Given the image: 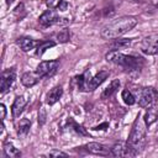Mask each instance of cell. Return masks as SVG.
<instances>
[{"label":"cell","mask_w":158,"mask_h":158,"mask_svg":"<svg viewBox=\"0 0 158 158\" xmlns=\"http://www.w3.org/2000/svg\"><path fill=\"white\" fill-rule=\"evenodd\" d=\"M16 43H17V46H19L23 52H28V51H31V49H33V48H37V46H38L40 42L32 40L31 37H20V38L16 41Z\"/></svg>","instance_id":"obj_12"},{"label":"cell","mask_w":158,"mask_h":158,"mask_svg":"<svg viewBox=\"0 0 158 158\" xmlns=\"http://www.w3.org/2000/svg\"><path fill=\"white\" fill-rule=\"evenodd\" d=\"M158 101V91L152 88V86H147V88H142L139 90L138 94V105L143 109H152L154 107V105Z\"/></svg>","instance_id":"obj_5"},{"label":"cell","mask_w":158,"mask_h":158,"mask_svg":"<svg viewBox=\"0 0 158 158\" xmlns=\"http://www.w3.org/2000/svg\"><path fill=\"white\" fill-rule=\"evenodd\" d=\"M48 156H49V157H67L68 154L64 153V152H62V151H56V149H53V151H51V152L48 153Z\"/></svg>","instance_id":"obj_26"},{"label":"cell","mask_w":158,"mask_h":158,"mask_svg":"<svg viewBox=\"0 0 158 158\" xmlns=\"http://www.w3.org/2000/svg\"><path fill=\"white\" fill-rule=\"evenodd\" d=\"M107 77H109V72L106 70H100L94 77L90 75V70H86L84 74L77 77L78 88L83 91H93L99 85H101Z\"/></svg>","instance_id":"obj_4"},{"label":"cell","mask_w":158,"mask_h":158,"mask_svg":"<svg viewBox=\"0 0 158 158\" xmlns=\"http://www.w3.org/2000/svg\"><path fill=\"white\" fill-rule=\"evenodd\" d=\"M46 4L48 6V9H53V10L54 9H58L60 11H65L67 10V6H68V4L64 0H47Z\"/></svg>","instance_id":"obj_19"},{"label":"cell","mask_w":158,"mask_h":158,"mask_svg":"<svg viewBox=\"0 0 158 158\" xmlns=\"http://www.w3.org/2000/svg\"><path fill=\"white\" fill-rule=\"evenodd\" d=\"M60 17L58 16V14L53 10V9H48L46 10L38 19V22L40 25H42L43 27H48V26H52L54 23H59L60 21Z\"/></svg>","instance_id":"obj_9"},{"label":"cell","mask_w":158,"mask_h":158,"mask_svg":"<svg viewBox=\"0 0 158 158\" xmlns=\"http://www.w3.org/2000/svg\"><path fill=\"white\" fill-rule=\"evenodd\" d=\"M111 154L115 157H127V156H136L132 148L128 146L127 142H116L111 148Z\"/></svg>","instance_id":"obj_10"},{"label":"cell","mask_w":158,"mask_h":158,"mask_svg":"<svg viewBox=\"0 0 158 158\" xmlns=\"http://www.w3.org/2000/svg\"><path fill=\"white\" fill-rule=\"evenodd\" d=\"M46 117H47V114H46L44 109L41 107L40 111H38V123H40V125H43V123L46 122Z\"/></svg>","instance_id":"obj_25"},{"label":"cell","mask_w":158,"mask_h":158,"mask_svg":"<svg viewBox=\"0 0 158 158\" xmlns=\"http://www.w3.org/2000/svg\"><path fill=\"white\" fill-rule=\"evenodd\" d=\"M59 65V62L58 60H43L41 62L37 68H36V73L41 77V78H44V77H52L57 68Z\"/></svg>","instance_id":"obj_7"},{"label":"cell","mask_w":158,"mask_h":158,"mask_svg":"<svg viewBox=\"0 0 158 158\" xmlns=\"http://www.w3.org/2000/svg\"><path fill=\"white\" fill-rule=\"evenodd\" d=\"M121 98H122L123 102H125V104H127V105H133V104H136V98H135V95H133L128 89L122 90Z\"/></svg>","instance_id":"obj_22"},{"label":"cell","mask_w":158,"mask_h":158,"mask_svg":"<svg viewBox=\"0 0 158 158\" xmlns=\"http://www.w3.org/2000/svg\"><path fill=\"white\" fill-rule=\"evenodd\" d=\"M53 46H56V43H54L53 41H40V43H38V46H37L36 54L41 57L47 49H49V48L53 47Z\"/></svg>","instance_id":"obj_21"},{"label":"cell","mask_w":158,"mask_h":158,"mask_svg":"<svg viewBox=\"0 0 158 158\" xmlns=\"http://www.w3.org/2000/svg\"><path fill=\"white\" fill-rule=\"evenodd\" d=\"M16 79V72L14 68H10V69H6L1 73V78H0V91L1 94H6L10 88L12 86L14 81Z\"/></svg>","instance_id":"obj_8"},{"label":"cell","mask_w":158,"mask_h":158,"mask_svg":"<svg viewBox=\"0 0 158 158\" xmlns=\"http://www.w3.org/2000/svg\"><path fill=\"white\" fill-rule=\"evenodd\" d=\"M141 51L148 56L158 54V33L146 36L141 42Z\"/></svg>","instance_id":"obj_6"},{"label":"cell","mask_w":158,"mask_h":158,"mask_svg":"<svg viewBox=\"0 0 158 158\" xmlns=\"http://www.w3.org/2000/svg\"><path fill=\"white\" fill-rule=\"evenodd\" d=\"M41 80V77L35 72H27V73H23L22 77H21V83L22 85H25L26 88H31L33 85H36L38 81Z\"/></svg>","instance_id":"obj_13"},{"label":"cell","mask_w":158,"mask_h":158,"mask_svg":"<svg viewBox=\"0 0 158 158\" xmlns=\"http://www.w3.org/2000/svg\"><path fill=\"white\" fill-rule=\"evenodd\" d=\"M63 95V88L60 85L58 86H54L48 94H47V98H46V102L48 105H54L57 101H59V99L62 98Z\"/></svg>","instance_id":"obj_14"},{"label":"cell","mask_w":158,"mask_h":158,"mask_svg":"<svg viewBox=\"0 0 158 158\" xmlns=\"http://www.w3.org/2000/svg\"><path fill=\"white\" fill-rule=\"evenodd\" d=\"M31 128V121L28 118H22L17 126V136L20 138H25Z\"/></svg>","instance_id":"obj_16"},{"label":"cell","mask_w":158,"mask_h":158,"mask_svg":"<svg viewBox=\"0 0 158 158\" xmlns=\"http://www.w3.org/2000/svg\"><path fill=\"white\" fill-rule=\"evenodd\" d=\"M146 142V122L142 118V115L138 114V116L136 117L130 136H128V146L132 148V151L137 154L144 146Z\"/></svg>","instance_id":"obj_3"},{"label":"cell","mask_w":158,"mask_h":158,"mask_svg":"<svg viewBox=\"0 0 158 158\" xmlns=\"http://www.w3.org/2000/svg\"><path fill=\"white\" fill-rule=\"evenodd\" d=\"M131 41H132V38H122V40H115L111 44H110V47H111V49H122V48H126V47H128L130 44H131Z\"/></svg>","instance_id":"obj_20"},{"label":"cell","mask_w":158,"mask_h":158,"mask_svg":"<svg viewBox=\"0 0 158 158\" xmlns=\"http://www.w3.org/2000/svg\"><path fill=\"white\" fill-rule=\"evenodd\" d=\"M5 1H6V5H7V6H10L15 0H5Z\"/></svg>","instance_id":"obj_29"},{"label":"cell","mask_w":158,"mask_h":158,"mask_svg":"<svg viewBox=\"0 0 158 158\" xmlns=\"http://www.w3.org/2000/svg\"><path fill=\"white\" fill-rule=\"evenodd\" d=\"M84 148H85L89 153H93V154H100V156L109 154L107 148H105V146H102V144H100V143H98V142H90V143L85 144Z\"/></svg>","instance_id":"obj_15"},{"label":"cell","mask_w":158,"mask_h":158,"mask_svg":"<svg viewBox=\"0 0 158 158\" xmlns=\"http://www.w3.org/2000/svg\"><path fill=\"white\" fill-rule=\"evenodd\" d=\"M137 25V19L135 16H122L118 17L107 25H105L101 30V37L105 40L117 38L126 32L131 31Z\"/></svg>","instance_id":"obj_1"},{"label":"cell","mask_w":158,"mask_h":158,"mask_svg":"<svg viewBox=\"0 0 158 158\" xmlns=\"http://www.w3.org/2000/svg\"><path fill=\"white\" fill-rule=\"evenodd\" d=\"M0 110H1V121H4V118H5V116H6V107H5V105L4 104H1L0 105Z\"/></svg>","instance_id":"obj_28"},{"label":"cell","mask_w":158,"mask_h":158,"mask_svg":"<svg viewBox=\"0 0 158 158\" xmlns=\"http://www.w3.org/2000/svg\"><path fill=\"white\" fill-rule=\"evenodd\" d=\"M106 60L116 65H120L128 72H132V70L138 72L143 67V58L136 57V56H127L118 52L117 49H111L106 54Z\"/></svg>","instance_id":"obj_2"},{"label":"cell","mask_w":158,"mask_h":158,"mask_svg":"<svg viewBox=\"0 0 158 158\" xmlns=\"http://www.w3.org/2000/svg\"><path fill=\"white\" fill-rule=\"evenodd\" d=\"M68 123L73 127V130L77 132V133H79V135H81V136H88V132L85 131V128L81 126V125H78L73 118H69L68 120Z\"/></svg>","instance_id":"obj_23"},{"label":"cell","mask_w":158,"mask_h":158,"mask_svg":"<svg viewBox=\"0 0 158 158\" xmlns=\"http://www.w3.org/2000/svg\"><path fill=\"white\" fill-rule=\"evenodd\" d=\"M26 105H27V99L25 98V96H16L15 98V100H14V104H12V106H11V112H12V116L16 118V117H19L21 114H22V111H23V109L26 107Z\"/></svg>","instance_id":"obj_11"},{"label":"cell","mask_w":158,"mask_h":158,"mask_svg":"<svg viewBox=\"0 0 158 158\" xmlns=\"http://www.w3.org/2000/svg\"><path fill=\"white\" fill-rule=\"evenodd\" d=\"M4 153L6 157H10V158H17L21 156V152L17 148H15V146L11 142L4 143Z\"/></svg>","instance_id":"obj_18"},{"label":"cell","mask_w":158,"mask_h":158,"mask_svg":"<svg viewBox=\"0 0 158 158\" xmlns=\"http://www.w3.org/2000/svg\"><path fill=\"white\" fill-rule=\"evenodd\" d=\"M109 127V123L107 122H104L102 125H99V126H95V127H93V130H95V131H99V130H106Z\"/></svg>","instance_id":"obj_27"},{"label":"cell","mask_w":158,"mask_h":158,"mask_svg":"<svg viewBox=\"0 0 158 158\" xmlns=\"http://www.w3.org/2000/svg\"><path fill=\"white\" fill-rule=\"evenodd\" d=\"M57 38H58L59 42L65 43V42H68L69 38H70V33H69V31H68L67 28H64V30H62V31H59V32L57 33Z\"/></svg>","instance_id":"obj_24"},{"label":"cell","mask_w":158,"mask_h":158,"mask_svg":"<svg viewBox=\"0 0 158 158\" xmlns=\"http://www.w3.org/2000/svg\"><path fill=\"white\" fill-rule=\"evenodd\" d=\"M118 86H120V80H118V79L112 80V81L109 84V86H106V88H105V90L102 91L101 98H102V99H106V98L112 96V95H114V94L117 91Z\"/></svg>","instance_id":"obj_17"}]
</instances>
